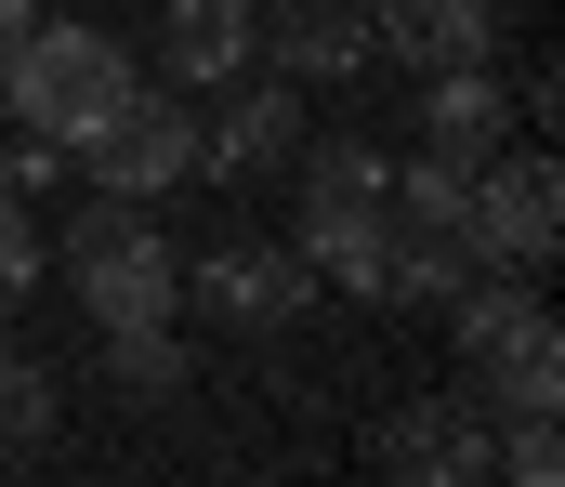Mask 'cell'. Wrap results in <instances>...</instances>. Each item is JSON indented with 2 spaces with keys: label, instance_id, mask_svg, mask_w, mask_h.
I'll list each match as a JSON object with an SVG mask.
<instances>
[{
  "label": "cell",
  "instance_id": "obj_2",
  "mask_svg": "<svg viewBox=\"0 0 565 487\" xmlns=\"http://www.w3.org/2000/svg\"><path fill=\"white\" fill-rule=\"evenodd\" d=\"M382 224H395V304H460L473 277H500L487 237H473V171L408 159L382 184Z\"/></svg>",
  "mask_w": 565,
  "mask_h": 487
},
{
  "label": "cell",
  "instance_id": "obj_10",
  "mask_svg": "<svg viewBox=\"0 0 565 487\" xmlns=\"http://www.w3.org/2000/svg\"><path fill=\"white\" fill-rule=\"evenodd\" d=\"M158 53H171V80L224 93V80H250V53H264V0H171V13H158Z\"/></svg>",
  "mask_w": 565,
  "mask_h": 487
},
{
  "label": "cell",
  "instance_id": "obj_5",
  "mask_svg": "<svg viewBox=\"0 0 565 487\" xmlns=\"http://www.w3.org/2000/svg\"><path fill=\"white\" fill-rule=\"evenodd\" d=\"M473 237H487V264H500V277H540V264L565 251V171L500 146V159L473 171Z\"/></svg>",
  "mask_w": 565,
  "mask_h": 487
},
{
  "label": "cell",
  "instance_id": "obj_20",
  "mask_svg": "<svg viewBox=\"0 0 565 487\" xmlns=\"http://www.w3.org/2000/svg\"><path fill=\"white\" fill-rule=\"evenodd\" d=\"M0 395H13V356H0Z\"/></svg>",
  "mask_w": 565,
  "mask_h": 487
},
{
  "label": "cell",
  "instance_id": "obj_6",
  "mask_svg": "<svg viewBox=\"0 0 565 487\" xmlns=\"http://www.w3.org/2000/svg\"><path fill=\"white\" fill-rule=\"evenodd\" d=\"M79 171H93L106 198H158V184H184V171H198V119H184L171 93H145V80H132V106L79 146Z\"/></svg>",
  "mask_w": 565,
  "mask_h": 487
},
{
  "label": "cell",
  "instance_id": "obj_13",
  "mask_svg": "<svg viewBox=\"0 0 565 487\" xmlns=\"http://www.w3.org/2000/svg\"><path fill=\"white\" fill-rule=\"evenodd\" d=\"M289 159H302V93H289V80L237 93L224 133H198V171H237V184H250V171H289Z\"/></svg>",
  "mask_w": 565,
  "mask_h": 487
},
{
  "label": "cell",
  "instance_id": "obj_14",
  "mask_svg": "<svg viewBox=\"0 0 565 487\" xmlns=\"http://www.w3.org/2000/svg\"><path fill=\"white\" fill-rule=\"evenodd\" d=\"M487 475H500V487H565V435H553V409H513V435H487Z\"/></svg>",
  "mask_w": 565,
  "mask_h": 487
},
{
  "label": "cell",
  "instance_id": "obj_21",
  "mask_svg": "<svg viewBox=\"0 0 565 487\" xmlns=\"http://www.w3.org/2000/svg\"><path fill=\"white\" fill-rule=\"evenodd\" d=\"M277 13H289V0H277Z\"/></svg>",
  "mask_w": 565,
  "mask_h": 487
},
{
  "label": "cell",
  "instance_id": "obj_15",
  "mask_svg": "<svg viewBox=\"0 0 565 487\" xmlns=\"http://www.w3.org/2000/svg\"><path fill=\"white\" fill-rule=\"evenodd\" d=\"M289 66H302V80H355V66H369V13H302V27H289Z\"/></svg>",
  "mask_w": 565,
  "mask_h": 487
},
{
  "label": "cell",
  "instance_id": "obj_19",
  "mask_svg": "<svg viewBox=\"0 0 565 487\" xmlns=\"http://www.w3.org/2000/svg\"><path fill=\"white\" fill-rule=\"evenodd\" d=\"M40 27V0H0V66H13V40Z\"/></svg>",
  "mask_w": 565,
  "mask_h": 487
},
{
  "label": "cell",
  "instance_id": "obj_8",
  "mask_svg": "<svg viewBox=\"0 0 565 487\" xmlns=\"http://www.w3.org/2000/svg\"><path fill=\"white\" fill-rule=\"evenodd\" d=\"M487 40H500V0H369V53H408L422 80L487 66Z\"/></svg>",
  "mask_w": 565,
  "mask_h": 487
},
{
  "label": "cell",
  "instance_id": "obj_12",
  "mask_svg": "<svg viewBox=\"0 0 565 487\" xmlns=\"http://www.w3.org/2000/svg\"><path fill=\"white\" fill-rule=\"evenodd\" d=\"M289 251L316 264V290L395 304V224H382V198H369V211H302V237H289Z\"/></svg>",
  "mask_w": 565,
  "mask_h": 487
},
{
  "label": "cell",
  "instance_id": "obj_3",
  "mask_svg": "<svg viewBox=\"0 0 565 487\" xmlns=\"http://www.w3.org/2000/svg\"><path fill=\"white\" fill-rule=\"evenodd\" d=\"M447 317H460L473 395H500V409H553V395H565V329H553V304H540L526 277H473Z\"/></svg>",
  "mask_w": 565,
  "mask_h": 487
},
{
  "label": "cell",
  "instance_id": "obj_11",
  "mask_svg": "<svg viewBox=\"0 0 565 487\" xmlns=\"http://www.w3.org/2000/svg\"><path fill=\"white\" fill-rule=\"evenodd\" d=\"M198 290H211L237 329H277V317L316 304V264H302V251H264V237H224V251L198 264Z\"/></svg>",
  "mask_w": 565,
  "mask_h": 487
},
{
  "label": "cell",
  "instance_id": "obj_1",
  "mask_svg": "<svg viewBox=\"0 0 565 487\" xmlns=\"http://www.w3.org/2000/svg\"><path fill=\"white\" fill-rule=\"evenodd\" d=\"M0 93H13V119L40 133V146H93L119 106H132V53L106 40V27H26L13 40V66H0Z\"/></svg>",
  "mask_w": 565,
  "mask_h": 487
},
{
  "label": "cell",
  "instance_id": "obj_7",
  "mask_svg": "<svg viewBox=\"0 0 565 487\" xmlns=\"http://www.w3.org/2000/svg\"><path fill=\"white\" fill-rule=\"evenodd\" d=\"M382 475L395 487H487V395H422L382 422Z\"/></svg>",
  "mask_w": 565,
  "mask_h": 487
},
{
  "label": "cell",
  "instance_id": "obj_16",
  "mask_svg": "<svg viewBox=\"0 0 565 487\" xmlns=\"http://www.w3.org/2000/svg\"><path fill=\"white\" fill-rule=\"evenodd\" d=\"M106 369H119L132 395H171V382H184V342H171V329H106Z\"/></svg>",
  "mask_w": 565,
  "mask_h": 487
},
{
  "label": "cell",
  "instance_id": "obj_4",
  "mask_svg": "<svg viewBox=\"0 0 565 487\" xmlns=\"http://www.w3.org/2000/svg\"><path fill=\"white\" fill-rule=\"evenodd\" d=\"M66 264H79V304L106 329H171V290H184V264L145 237L132 198H93L79 224H66Z\"/></svg>",
  "mask_w": 565,
  "mask_h": 487
},
{
  "label": "cell",
  "instance_id": "obj_18",
  "mask_svg": "<svg viewBox=\"0 0 565 487\" xmlns=\"http://www.w3.org/2000/svg\"><path fill=\"white\" fill-rule=\"evenodd\" d=\"M0 171H13V184H53V171H66V146H40V133H13V146H0Z\"/></svg>",
  "mask_w": 565,
  "mask_h": 487
},
{
  "label": "cell",
  "instance_id": "obj_9",
  "mask_svg": "<svg viewBox=\"0 0 565 487\" xmlns=\"http://www.w3.org/2000/svg\"><path fill=\"white\" fill-rule=\"evenodd\" d=\"M513 146V93H500V66H447L422 93V159L434 171H487Z\"/></svg>",
  "mask_w": 565,
  "mask_h": 487
},
{
  "label": "cell",
  "instance_id": "obj_17",
  "mask_svg": "<svg viewBox=\"0 0 565 487\" xmlns=\"http://www.w3.org/2000/svg\"><path fill=\"white\" fill-rule=\"evenodd\" d=\"M40 264H53V251H40V224H26V211L0 198V317H13L26 290H40Z\"/></svg>",
  "mask_w": 565,
  "mask_h": 487
}]
</instances>
